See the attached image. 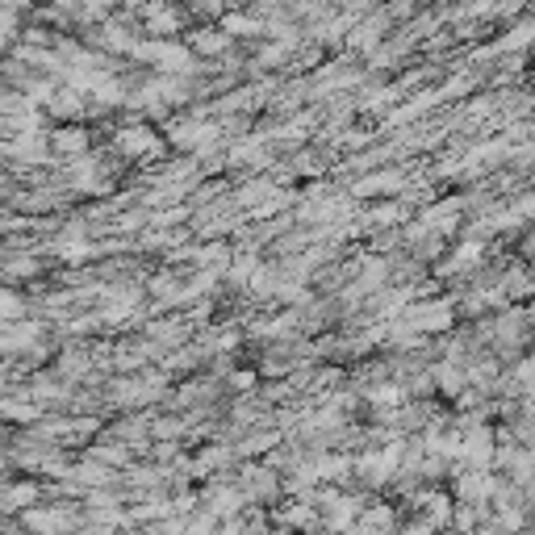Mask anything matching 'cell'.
I'll return each instance as SVG.
<instances>
[{"label": "cell", "instance_id": "1", "mask_svg": "<svg viewBox=\"0 0 535 535\" xmlns=\"http://www.w3.org/2000/svg\"><path fill=\"white\" fill-rule=\"evenodd\" d=\"M402 322L414 327L418 335H448L456 327V301L439 297V301H410L402 310Z\"/></svg>", "mask_w": 535, "mask_h": 535}, {"label": "cell", "instance_id": "2", "mask_svg": "<svg viewBox=\"0 0 535 535\" xmlns=\"http://www.w3.org/2000/svg\"><path fill=\"white\" fill-rule=\"evenodd\" d=\"M138 26H143V34L151 38H176L189 30V13H184L180 0H147L143 9H138Z\"/></svg>", "mask_w": 535, "mask_h": 535}, {"label": "cell", "instance_id": "3", "mask_svg": "<svg viewBox=\"0 0 535 535\" xmlns=\"http://www.w3.org/2000/svg\"><path fill=\"white\" fill-rule=\"evenodd\" d=\"M239 490L251 506H276L285 494V481H281V469H272V464H247L239 473Z\"/></svg>", "mask_w": 535, "mask_h": 535}, {"label": "cell", "instance_id": "4", "mask_svg": "<svg viewBox=\"0 0 535 535\" xmlns=\"http://www.w3.org/2000/svg\"><path fill=\"white\" fill-rule=\"evenodd\" d=\"M498 485H502V477L490 469H456L452 473V498L460 506H490Z\"/></svg>", "mask_w": 535, "mask_h": 535}, {"label": "cell", "instance_id": "5", "mask_svg": "<svg viewBox=\"0 0 535 535\" xmlns=\"http://www.w3.org/2000/svg\"><path fill=\"white\" fill-rule=\"evenodd\" d=\"M494 456H498V431L494 427H469L460 431V460L456 469H494Z\"/></svg>", "mask_w": 535, "mask_h": 535}, {"label": "cell", "instance_id": "6", "mask_svg": "<svg viewBox=\"0 0 535 535\" xmlns=\"http://www.w3.org/2000/svg\"><path fill=\"white\" fill-rule=\"evenodd\" d=\"M168 143L180 147V151H189V155H205L209 147L218 143V126L214 122H176L168 130Z\"/></svg>", "mask_w": 535, "mask_h": 535}, {"label": "cell", "instance_id": "7", "mask_svg": "<svg viewBox=\"0 0 535 535\" xmlns=\"http://www.w3.org/2000/svg\"><path fill=\"white\" fill-rule=\"evenodd\" d=\"M113 147L122 159H138V155H155L159 151V134L151 126H122L113 134Z\"/></svg>", "mask_w": 535, "mask_h": 535}, {"label": "cell", "instance_id": "8", "mask_svg": "<svg viewBox=\"0 0 535 535\" xmlns=\"http://www.w3.org/2000/svg\"><path fill=\"white\" fill-rule=\"evenodd\" d=\"M431 377H435V393H439V398H452V402H460L464 393L473 389L469 385V372H464L460 364H452V360H435L431 364Z\"/></svg>", "mask_w": 535, "mask_h": 535}, {"label": "cell", "instance_id": "9", "mask_svg": "<svg viewBox=\"0 0 535 535\" xmlns=\"http://www.w3.org/2000/svg\"><path fill=\"white\" fill-rule=\"evenodd\" d=\"M230 46H235V38H230L222 26H197L189 34V51L201 55V59H226Z\"/></svg>", "mask_w": 535, "mask_h": 535}, {"label": "cell", "instance_id": "10", "mask_svg": "<svg viewBox=\"0 0 535 535\" xmlns=\"http://www.w3.org/2000/svg\"><path fill=\"white\" fill-rule=\"evenodd\" d=\"M502 293H506L510 306H515V301L535 297V272H531L527 260H510V264H506V272H502Z\"/></svg>", "mask_w": 535, "mask_h": 535}, {"label": "cell", "instance_id": "11", "mask_svg": "<svg viewBox=\"0 0 535 535\" xmlns=\"http://www.w3.org/2000/svg\"><path fill=\"white\" fill-rule=\"evenodd\" d=\"M46 143H51L59 155H67V159H84V155L92 151V138H88V130H84L80 122L51 130V138H46Z\"/></svg>", "mask_w": 535, "mask_h": 535}, {"label": "cell", "instance_id": "12", "mask_svg": "<svg viewBox=\"0 0 535 535\" xmlns=\"http://www.w3.org/2000/svg\"><path fill=\"white\" fill-rule=\"evenodd\" d=\"M498 55H527L535 51V21H515L498 42H494Z\"/></svg>", "mask_w": 535, "mask_h": 535}, {"label": "cell", "instance_id": "13", "mask_svg": "<svg viewBox=\"0 0 535 535\" xmlns=\"http://www.w3.org/2000/svg\"><path fill=\"white\" fill-rule=\"evenodd\" d=\"M506 381H510V398H535V352L519 356L515 368L506 372Z\"/></svg>", "mask_w": 535, "mask_h": 535}, {"label": "cell", "instance_id": "14", "mask_svg": "<svg viewBox=\"0 0 535 535\" xmlns=\"http://www.w3.org/2000/svg\"><path fill=\"white\" fill-rule=\"evenodd\" d=\"M180 5L197 26H222V17L230 13V0H180Z\"/></svg>", "mask_w": 535, "mask_h": 535}, {"label": "cell", "instance_id": "15", "mask_svg": "<svg viewBox=\"0 0 535 535\" xmlns=\"http://www.w3.org/2000/svg\"><path fill=\"white\" fill-rule=\"evenodd\" d=\"M406 176L402 172H377V176H364L356 184V197H377V193H402Z\"/></svg>", "mask_w": 535, "mask_h": 535}, {"label": "cell", "instance_id": "16", "mask_svg": "<svg viewBox=\"0 0 535 535\" xmlns=\"http://www.w3.org/2000/svg\"><path fill=\"white\" fill-rule=\"evenodd\" d=\"M531 314H535V301H531Z\"/></svg>", "mask_w": 535, "mask_h": 535}, {"label": "cell", "instance_id": "17", "mask_svg": "<svg viewBox=\"0 0 535 535\" xmlns=\"http://www.w3.org/2000/svg\"><path fill=\"white\" fill-rule=\"evenodd\" d=\"M531 84H535V72H531Z\"/></svg>", "mask_w": 535, "mask_h": 535}]
</instances>
